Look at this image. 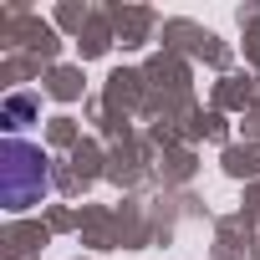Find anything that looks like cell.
I'll list each match as a JSON object with an SVG mask.
<instances>
[{"instance_id": "1", "label": "cell", "mask_w": 260, "mask_h": 260, "mask_svg": "<svg viewBox=\"0 0 260 260\" xmlns=\"http://www.w3.org/2000/svg\"><path fill=\"white\" fill-rule=\"evenodd\" d=\"M6 199H11V209H26L41 189H46V158H41V148H31V143H6Z\"/></svg>"}]
</instances>
